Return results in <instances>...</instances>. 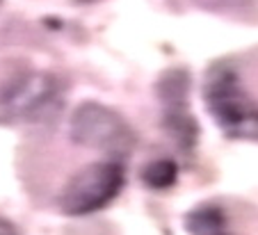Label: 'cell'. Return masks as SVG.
<instances>
[{
    "label": "cell",
    "instance_id": "6da1fadb",
    "mask_svg": "<svg viewBox=\"0 0 258 235\" xmlns=\"http://www.w3.org/2000/svg\"><path fill=\"white\" fill-rule=\"evenodd\" d=\"M204 101L215 121L233 137H258V105L226 64H215L204 83Z\"/></svg>",
    "mask_w": 258,
    "mask_h": 235
},
{
    "label": "cell",
    "instance_id": "7a4b0ae2",
    "mask_svg": "<svg viewBox=\"0 0 258 235\" xmlns=\"http://www.w3.org/2000/svg\"><path fill=\"white\" fill-rule=\"evenodd\" d=\"M69 135L80 146L105 153H128L137 142L126 119L96 101H87L76 108Z\"/></svg>",
    "mask_w": 258,
    "mask_h": 235
},
{
    "label": "cell",
    "instance_id": "3957f363",
    "mask_svg": "<svg viewBox=\"0 0 258 235\" xmlns=\"http://www.w3.org/2000/svg\"><path fill=\"white\" fill-rule=\"evenodd\" d=\"M123 187V169L117 162H94L80 169L59 194L62 212L73 217L105 208Z\"/></svg>",
    "mask_w": 258,
    "mask_h": 235
},
{
    "label": "cell",
    "instance_id": "277c9868",
    "mask_svg": "<svg viewBox=\"0 0 258 235\" xmlns=\"http://www.w3.org/2000/svg\"><path fill=\"white\" fill-rule=\"evenodd\" d=\"M59 83L55 75L32 71L0 83V123L34 121L57 103Z\"/></svg>",
    "mask_w": 258,
    "mask_h": 235
},
{
    "label": "cell",
    "instance_id": "5b68a950",
    "mask_svg": "<svg viewBox=\"0 0 258 235\" xmlns=\"http://www.w3.org/2000/svg\"><path fill=\"white\" fill-rule=\"evenodd\" d=\"M187 73L185 71H167L158 83V96L162 101V126L171 142L180 151H192L199 137L197 119L187 110Z\"/></svg>",
    "mask_w": 258,
    "mask_h": 235
},
{
    "label": "cell",
    "instance_id": "8992f818",
    "mask_svg": "<svg viewBox=\"0 0 258 235\" xmlns=\"http://www.w3.org/2000/svg\"><path fill=\"white\" fill-rule=\"evenodd\" d=\"M142 178H144L146 187H151V190H169L178 178V167L174 160L160 158V160H153L144 167Z\"/></svg>",
    "mask_w": 258,
    "mask_h": 235
},
{
    "label": "cell",
    "instance_id": "52a82bcc",
    "mask_svg": "<svg viewBox=\"0 0 258 235\" xmlns=\"http://www.w3.org/2000/svg\"><path fill=\"white\" fill-rule=\"evenodd\" d=\"M192 235H224V215L215 206L199 208L187 217Z\"/></svg>",
    "mask_w": 258,
    "mask_h": 235
},
{
    "label": "cell",
    "instance_id": "ba28073f",
    "mask_svg": "<svg viewBox=\"0 0 258 235\" xmlns=\"http://www.w3.org/2000/svg\"><path fill=\"white\" fill-rule=\"evenodd\" d=\"M0 235H14V230H12V226H10V224L0 221Z\"/></svg>",
    "mask_w": 258,
    "mask_h": 235
}]
</instances>
